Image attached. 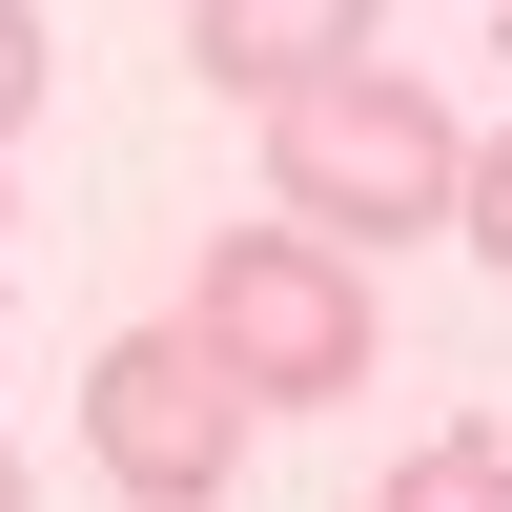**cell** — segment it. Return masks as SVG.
<instances>
[{"mask_svg": "<svg viewBox=\"0 0 512 512\" xmlns=\"http://www.w3.org/2000/svg\"><path fill=\"white\" fill-rule=\"evenodd\" d=\"M267 205L308 246H410V226H451L472 205V144H451V103L431 82H390V62H349V82H308V103H267Z\"/></svg>", "mask_w": 512, "mask_h": 512, "instance_id": "6da1fadb", "label": "cell"}, {"mask_svg": "<svg viewBox=\"0 0 512 512\" xmlns=\"http://www.w3.org/2000/svg\"><path fill=\"white\" fill-rule=\"evenodd\" d=\"M185 328L226 349V390H246V410H328V390L369 369V267H349V246H308V226H226Z\"/></svg>", "mask_w": 512, "mask_h": 512, "instance_id": "7a4b0ae2", "label": "cell"}, {"mask_svg": "<svg viewBox=\"0 0 512 512\" xmlns=\"http://www.w3.org/2000/svg\"><path fill=\"white\" fill-rule=\"evenodd\" d=\"M82 431H103L123 512H205V492L246 472V390H226L205 328H123V349L82 369Z\"/></svg>", "mask_w": 512, "mask_h": 512, "instance_id": "3957f363", "label": "cell"}, {"mask_svg": "<svg viewBox=\"0 0 512 512\" xmlns=\"http://www.w3.org/2000/svg\"><path fill=\"white\" fill-rule=\"evenodd\" d=\"M369 21H390V0H205L185 62L226 82V103H308V82H349V62H369Z\"/></svg>", "mask_w": 512, "mask_h": 512, "instance_id": "277c9868", "label": "cell"}, {"mask_svg": "<svg viewBox=\"0 0 512 512\" xmlns=\"http://www.w3.org/2000/svg\"><path fill=\"white\" fill-rule=\"evenodd\" d=\"M390 512H512V451H492V431H431V451H390Z\"/></svg>", "mask_w": 512, "mask_h": 512, "instance_id": "5b68a950", "label": "cell"}, {"mask_svg": "<svg viewBox=\"0 0 512 512\" xmlns=\"http://www.w3.org/2000/svg\"><path fill=\"white\" fill-rule=\"evenodd\" d=\"M21 123H41V21L0 0V144H21Z\"/></svg>", "mask_w": 512, "mask_h": 512, "instance_id": "8992f818", "label": "cell"}, {"mask_svg": "<svg viewBox=\"0 0 512 512\" xmlns=\"http://www.w3.org/2000/svg\"><path fill=\"white\" fill-rule=\"evenodd\" d=\"M451 226H472V246H492V267H512V144L472 164V205H451Z\"/></svg>", "mask_w": 512, "mask_h": 512, "instance_id": "52a82bcc", "label": "cell"}, {"mask_svg": "<svg viewBox=\"0 0 512 512\" xmlns=\"http://www.w3.org/2000/svg\"><path fill=\"white\" fill-rule=\"evenodd\" d=\"M0 512H41V492H21V451H0Z\"/></svg>", "mask_w": 512, "mask_h": 512, "instance_id": "ba28073f", "label": "cell"}]
</instances>
